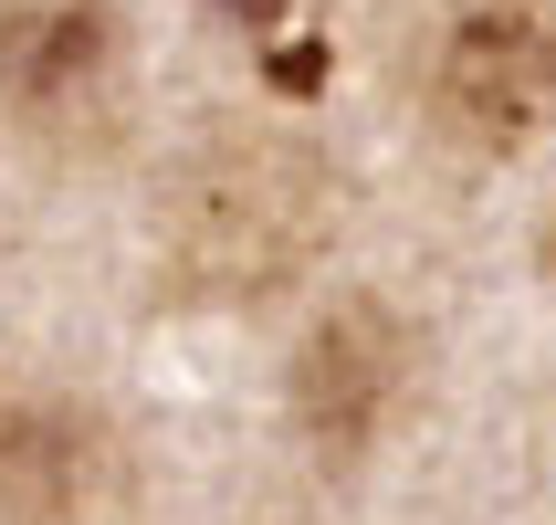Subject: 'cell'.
I'll use <instances>...</instances> for the list:
<instances>
[{
  "label": "cell",
  "mask_w": 556,
  "mask_h": 525,
  "mask_svg": "<svg viewBox=\"0 0 556 525\" xmlns=\"http://www.w3.org/2000/svg\"><path fill=\"white\" fill-rule=\"evenodd\" d=\"M63 525H74V515H63Z\"/></svg>",
  "instance_id": "52a82bcc"
},
{
  "label": "cell",
  "mask_w": 556,
  "mask_h": 525,
  "mask_svg": "<svg viewBox=\"0 0 556 525\" xmlns=\"http://www.w3.org/2000/svg\"><path fill=\"white\" fill-rule=\"evenodd\" d=\"M441 137L463 148H526L556 126V0H452L420 53Z\"/></svg>",
  "instance_id": "7a4b0ae2"
},
{
  "label": "cell",
  "mask_w": 556,
  "mask_h": 525,
  "mask_svg": "<svg viewBox=\"0 0 556 525\" xmlns=\"http://www.w3.org/2000/svg\"><path fill=\"white\" fill-rule=\"evenodd\" d=\"M400 389H409V337L378 295H346V305H326L305 326V347H294V432L326 463H357L389 432Z\"/></svg>",
  "instance_id": "277c9868"
},
{
  "label": "cell",
  "mask_w": 556,
  "mask_h": 525,
  "mask_svg": "<svg viewBox=\"0 0 556 525\" xmlns=\"http://www.w3.org/2000/svg\"><path fill=\"white\" fill-rule=\"evenodd\" d=\"M94 484V432L63 400H0V504L22 525H63Z\"/></svg>",
  "instance_id": "5b68a950"
},
{
  "label": "cell",
  "mask_w": 556,
  "mask_h": 525,
  "mask_svg": "<svg viewBox=\"0 0 556 525\" xmlns=\"http://www.w3.org/2000/svg\"><path fill=\"white\" fill-rule=\"evenodd\" d=\"M0 105L31 137H105L126 105V22L105 0H0Z\"/></svg>",
  "instance_id": "3957f363"
},
{
  "label": "cell",
  "mask_w": 556,
  "mask_h": 525,
  "mask_svg": "<svg viewBox=\"0 0 556 525\" xmlns=\"http://www.w3.org/2000/svg\"><path fill=\"white\" fill-rule=\"evenodd\" d=\"M326 232H337V179L294 137H220L179 179L168 263L189 295H274L326 252Z\"/></svg>",
  "instance_id": "6da1fadb"
},
{
  "label": "cell",
  "mask_w": 556,
  "mask_h": 525,
  "mask_svg": "<svg viewBox=\"0 0 556 525\" xmlns=\"http://www.w3.org/2000/svg\"><path fill=\"white\" fill-rule=\"evenodd\" d=\"M211 11H220V22H242V32H274L283 22V0H211Z\"/></svg>",
  "instance_id": "8992f818"
}]
</instances>
